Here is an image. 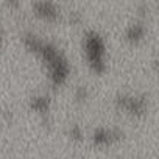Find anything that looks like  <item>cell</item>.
I'll return each mask as SVG.
<instances>
[{
    "mask_svg": "<svg viewBox=\"0 0 159 159\" xmlns=\"http://www.w3.org/2000/svg\"><path fill=\"white\" fill-rule=\"evenodd\" d=\"M20 41L27 52L34 55L48 80L52 88L64 86L72 73V64L66 55V52L52 39L39 34L34 30H25L20 34Z\"/></svg>",
    "mask_w": 159,
    "mask_h": 159,
    "instance_id": "6da1fadb",
    "label": "cell"
},
{
    "mask_svg": "<svg viewBox=\"0 0 159 159\" xmlns=\"http://www.w3.org/2000/svg\"><path fill=\"white\" fill-rule=\"evenodd\" d=\"M81 53L88 67L102 75L108 70V42L106 38L97 28H86L81 34Z\"/></svg>",
    "mask_w": 159,
    "mask_h": 159,
    "instance_id": "7a4b0ae2",
    "label": "cell"
},
{
    "mask_svg": "<svg viewBox=\"0 0 159 159\" xmlns=\"http://www.w3.org/2000/svg\"><path fill=\"white\" fill-rule=\"evenodd\" d=\"M112 105L119 112L131 117H143L150 109V97L145 92L119 91L112 98Z\"/></svg>",
    "mask_w": 159,
    "mask_h": 159,
    "instance_id": "3957f363",
    "label": "cell"
},
{
    "mask_svg": "<svg viewBox=\"0 0 159 159\" xmlns=\"http://www.w3.org/2000/svg\"><path fill=\"white\" fill-rule=\"evenodd\" d=\"M125 139V129L119 125H98L91 131V140L97 147H111Z\"/></svg>",
    "mask_w": 159,
    "mask_h": 159,
    "instance_id": "277c9868",
    "label": "cell"
},
{
    "mask_svg": "<svg viewBox=\"0 0 159 159\" xmlns=\"http://www.w3.org/2000/svg\"><path fill=\"white\" fill-rule=\"evenodd\" d=\"M28 108L39 116L44 125H52V116H53V100L48 92L41 91L34 92L28 97Z\"/></svg>",
    "mask_w": 159,
    "mask_h": 159,
    "instance_id": "5b68a950",
    "label": "cell"
},
{
    "mask_svg": "<svg viewBox=\"0 0 159 159\" xmlns=\"http://www.w3.org/2000/svg\"><path fill=\"white\" fill-rule=\"evenodd\" d=\"M31 11L36 17L45 22H58L62 17V8L56 2L50 0H39L31 3Z\"/></svg>",
    "mask_w": 159,
    "mask_h": 159,
    "instance_id": "8992f818",
    "label": "cell"
},
{
    "mask_svg": "<svg viewBox=\"0 0 159 159\" xmlns=\"http://www.w3.org/2000/svg\"><path fill=\"white\" fill-rule=\"evenodd\" d=\"M147 31H148V30H147L145 20H143V19H134V20H131V22L125 27V30H123V38H125V41L129 42V44H139V42H142V41L145 39Z\"/></svg>",
    "mask_w": 159,
    "mask_h": 159,
    "instance_id": "52a82bcc",
    "label": "cell"
},
{
    "mask_svg": "<svg viewBox=\"0 0 159 159\" xmlns=\"http://www.w3.org/2000/svg\"><path fill=\"white\" fill-rule=\"evenodd\" d=\"M66 133H67V137L75 140V142H81L84 139V129H83V126L80 123H70L67 126Z\"/></svg>",
    "mask_w": 159,
    "mask_h": 159,
    "instance_id": "ba28073f",
    "label": "cell"
},
{
    "mask_svg": "<svg viewBox=\"0 0 159 159\" xmlns=\"http://www.w3.org/2000/svg\"><path fill=\"white\" fill-rule=\"evenodd\" d=\"M89 97H91V92L86 84H78L73 89V98L76 103H86L89 100Z\"/></svg>",
    "mask_w": 159,
    "mask_h": 159,
    "instance_id": "9c48e42d",
    "label": "cell"
},
{
    "mask_svg": "<svg viewBox=\"0 0 159 159\" xmlns=\"http://www.w3.org/2000/svg\"><path fill=\"white\" fill-rule=\"evenodd\" d=\"M84 20V16L81 11H78V10H70L67 13V22L72 24V25H81Z\"/></svg>",
    "mask_w": 159,
    "mask_h": 159,
    "instance_id": "30bf717a",
    "label": "cell"
},
{
    "mask_svg": "<svg viewBox=\"0 0 159 159\" xmlns=\"http://www.w3.org/2000/svg\"><path fill=\"white\" fill-rule=\"evenodd\" d=\"M2 42H3V25L2 20H0V48H2Z\"/></svg>",
    "mask_w": 159,
    "mask_h": 159,
    "instance_id": "8fae6325",
    "label": "cell"
}]
</instances>
